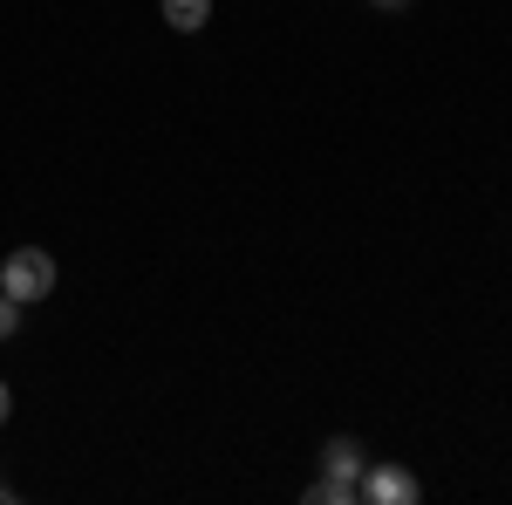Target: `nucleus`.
Returning a JSON list of instances; mask_svg holds the SVG:
<instances>
[{
    "label": "nucleus",
    "mask_w": 512,
    "mask_h": 505,
    "mask_svg": "<svg viewBox=\"0 0 512 505\" xmlns=\"http://www.w3.org/2000/svg\"><path fill=\"white\" fill-rule=\"evenodd\" d=\"M0 499H14V485H7V478H0Z\"/></svg>",
    "instance_id": "1a4fd4ad"
},
{
    "label": "nucleus",
    "mask_w": 512,
    "mask_h": 505,
    "mask_svg": "<svg viewBox=\"0 0 512 505\" xmlns=\"http://www.w3.org/2000/svg\"><path fill=\"white\" fill-rule=\"evenodd\" d=\"M321 471H328V478H349V485H362L369 451H362L355 437H328V444H321Z\"/></svg>",
    "instance_id": "7ed1b4c3"
},
{
    "label": "nucleus",
    "mask_w": 512,
    "mask_h": 505,
    "mask_svg": "<svg viewBox=\"0 0 512 505\" xmlns=\"http://www.w3.org/2000/svg\"><path fill=\"white\" fill-rule=\"evenodd\" d=\"M349 499H362V485H349V478H328L321 471L315 485H308V505H349Z\"/></svg>",
    "instance_id": "39448f33"
},
{
    "label": "nucleus",
    "mask_w": 512,
    "mask_h": 505,
    "mask_svg": "<svg viewBox=\"0 0 512 505\" xmlns=\"http://www.w3.org/2000/svg\"><path fill=\"white\" fill-rule=\"evenodd\" d=\"M158 14L178 28V35H198V28L212 21V0H158Z\"/></svg>",
    "instance_id": "20e7f679"
},
{
    "label": "nucleus",
    "mask_w": 512,
    "mask_h": 505,
    "mask_svg": "<svg viewBox=\"0 0 512 505\" xmlns=\"http://www.w3.org/2000/svg\"><path fill=\"white\" fill-rule=\"evenodd\" d=\"M7 410H14V396H7V383H0V424H7Z\"/></svg>",
    "instance_id": "0eeeda50"
},
{
    "label": "nucleus",
    "mask_w": 512,
    "mask_h": 505,
    "mask_svg": "<svg viewBox=\"0 0 512 505\" xmlns=\"http://www.w3.org/2000/svg\"><path fill=\"white\" fill-rule=\"evenodd\" d=\"M0 294H14L21 308H28V301H48V294H55V260H48L41 246H14V253L0 260Z\"/></svg>",
    "instance_id": "f257e3e1"
},
{
    "label": "nucleus",
    "mask_w": 512,
    "mask_h": 505,
    "mask_svg": "<svg viewBox=\"0 0 512 505\" xmlns=\"http://www.w3.org/2000/svg\"><path fill=\"white\" fill-rule=\"evenodd\" d=\"M376 7H390V14H396V7H410V0H376Z\"/></svg>",
    "instance_id": "6e6552de"
},
{
    "label": "nucleus",
    "mask_w": 512,
    "mask_h": 505,
    "mask_svg": "<svg viewBox=\"0 0 512 505\" xmlns=\"http://www.w3.org/2000/svg\"><path fill=\"white\" fill-rule=\"evenodd\" d=\"M362 499L417 505V499H424V485H417V471H403V465H369V471H362Z\"/></svg>",
    "instance_id": "f03ea898"
},
{
    "label": "nucleus",
    "mask_w": 512,
    "mask_h": 505,
    "mask_svg": "<svg viewBox=\"0 0 512 505\" xmlns=\"http://www.w3.org/2000/svg\"><path fill=\"white\" fill-rule=\"evenodd\" d=\"M14 328H21V301H14V294H0V342H7Z\"/></svg>",
    "instance_id": "423d86ee"
}]
</instances>
